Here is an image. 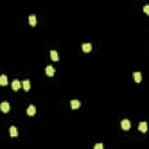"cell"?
I'll use <instances>...</instances> for the list:
<instances>
[{"label":"cell","instance_id":"1","mask_svg":"<svg viewBox=\"0 0 149 149\" xmlns=\"http://www.w3.org/2000/svg\"><path fill=\"white\" fill-rule=\"evenodd\" d=\"M0 108H1V111H3L4 113H7L11 110V106H9V104L7 103V101H3L1 105H0Z\"/></svg>","mask_w":149,"mask_h":149},{"label":"cell","instance_id":"2","mask_svg":"<svg viewBox=\"0 0 149 149\" xmlns=\"http://www.w3.org/2000/svg\"><path fill=\"white\" fill-rule=\"evenodd\" d=\"M121 128L124 129V131H128V129L131 128V121L127 120V119L122 120V121H121Z\"/></svg>","mask_w":149,"mask_h":149},{"label":"cell","instance_id":"3","mask_svg":"<svg viewBox=\"0 0 149 149\" xmlns=\"http://www.w3.org/2000/svg\"><path fill=\"white\" fill-rule=\"evenodd\" d=\"M44 72H46L47 76L49 77H52L54 76V73H55V69L51 67V65H48V67L46 68V70H44Z\"/></svg>","mask_w":149,"mask_h":149},{"label":"cell","instance_id":"4","mask_svg":"<svg viewBox=\"0 0 149 149\" xmlns=\"http://www.w3.org/2000/svg\"><path fill=\"white\" fill-rule=\"evenodd\" d=\"M21 85H22V83H20L18 79H15V80H13V83H12V88L14 91H19L20 87H21Z\"/></svg>","mask_w":149,"mask_h":149},{"label":"cell","instance_id":"5","mask_svg":"<svg viewBox=\"0 0 149 149\" xmlns=\"http://www.w3.org/2000/svg\"><path fill=\"white\" fill-rule=\"evenodd\" d=\"M82 49L84 52H90L92 50V46L91 43H83L82 44Z\"/></svg>","mask_w":149,"mask_h":149},{"label":"cell","instance_id":"6","mask_svg":"<svg viewBox=\"0 0 149 149\" xmlns=\"http://www.w3.org/2000/svg\"><path fill=\"white\" fill-rule=\"evenodd\" d=\"M139 131L141 132V133H146L147 132V128H148V126H147V122H140L139 124Z\"/></svg>","mask_w":149,"mask_h":149},{"label":"cell","instance_id":"7","mask_svg":"<svg viewBox=\"0 0 149 149\" xmlns=\"http://www.w3.org/2000/svg\"><path fill=\"white\" fill-rule=\"evenodd\" d=\"M50 56H51V59H52V61H56V62H57L58 59H59L58 52L56 51V50H51V51H50Z\"/></svg>","mask_w":149,"mask_h":149},{"label":"cell","instance_id":"8","mask_svg":"<svg viewBox=\"0 0 149 149\" xmlns=\"http://www.w3.org/2000/svg\"><path fill=\"white\" fill-rule=\"evenodd\" d=\"M22 86H23L24 91L28 92L31 90V82H29V80H23V82H22Z\"/></svg>","mask_w":149,"mask_h":149},{"label":"cell","instance_id":"9","mask_svg":"<svg viewBox=\"0 0 149 149\" xmlns=\"http://www.w3.org/2000/svg\"><path fill=\"white\" fill-rule=\"evenodd\" d=\"M70 104H71V108H72V110H77V108H79V106H80L79 100H71Z\"/></svg>","mask_w":149,"mask_h":149},{"label":"cell","instance_id":"10","mask_svg":"<svg viewBox=\"0 0 149 149\" xmlns=\"http://www.w3.org/2000/svg\"><path fill=\"white\" fill-rule=\"evenodd\" d=\"M133 76H134L135 82H136V83H141V80H142V75H141V72H134Z\"/></svg>","mask_w":149,"mask_h":149},{"label":"cell","instance_id":"11","mask_svg":"<svg viewBox=\"0 0 149 149\" xmlns=\"http://www.w3.org/2000/svg\"><path fill=\"white\" fill-rule=\"evenodd\" d=\"M9 135H11L12 137L18 136V131H16V128L14 127V126H12V127L9 128Z\"/></svg>","mask_w":149,"mask_h":149},{"label":"cell","instance_id":"12","mask_svg":"<svg viewBox=\"0 0 149 149\" xmlns=\"http://www.w3.org/2000/svg\"><path fill=\"white\" fill-rule=\"evenodd\" d=\"M35 112H36V108H35V106H33V105L27 108V114H28V115H34Z\"/></svg>","mask_w":149,"mask_h":149},{"label":"cell","instance_id":"13","mask_svg":"<svg viewBox=\"0 0 149 149\" xmlns=\"http://www.w3.org/2000/svg\"><path fill=\"white\" fill-rule=\"evenodd\" d=\"M0 85L1 86H6L7 85V77L5 76V75H3V76L0 77Z\"/></svg>","mask_w":149,"mask_h":149},{"label":"cell","instance_id":"14","mask_svg":"<svg viewBox=\"0 0 149 149\" xmlns=\"http://www.w3.org/2000/svg\"><path fill=\"white\" fill-rule=\"evenodd\" d=\"M29 23H31V26H36V16L35 15H31L29 16Z\"/></svg>","mask_w":149,"mask_h":149},{"label":"cell","instance_id":"15","mask_svg":"<svg viewBox=\"0 0 149 149\" xmlns=\"http://www.w3.org/2000/svg\"><path fill=\"white\" fill-rule=\"evenodd\" d=\"M94 149H104V144L103 143H97V144L94 146Z\"/></svg>","mask_w":149,"mask_h":149},{"label":"cell","instance_id":"16","mask_svg":"<svg viewBox=\"0 0 149 149\" xmlns=\"http://www.w3.org/2000/svg\"><path fill=\"white\" fill-rule=\"evenodd\" d=\"M143 11H144L146 14H148V15H149V5H146V6L143 7Z\"/></svg>","mask_w":149,"mask_h":149}]
</instances>
